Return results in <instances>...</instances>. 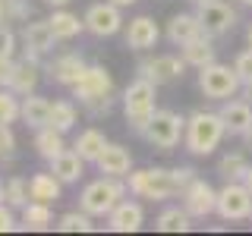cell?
Here are the masks:
<instances>
[{
    "instance_id": "47",
    "label": "cell",
    "mask_w": 252,
    "mask_h": 236,
    "mask_svg": "<svg viewBox=\"0 0 252 236\" xmlns=\"http://www.w3.org/2000/svg\"><path fill=\"white\" fill-rule=\"evenodd\" d=\"M236 3H243V6H252V0H236Z\"/></svg>"
},
{
    "instance_id": "31",
    "label": "cell",
    "mask_w": 252,
    "mask_h": 236,
    "mask_svg": "<svg viewBox=\"0 0 252 236\" xmlns=\"http://www.w3.org/2000/svg\"><path fill=\"white\" fill-rule=\"evenodd\" d=\"M57 230L60 233H92L94 224H92L89 211H66V214L57 220Z\"/></svg>"
},
{
    "instance_id": "28",
    "label": "cell",
    "mask_w": 252,
    "mask_h": 236,
    "mask_svg": "<svg viewBox=\"0 0 252 236\" xmlns=\"http://www.w3.org/2000/svg\"><path fill=\"white\" fill-rule=\"evenodd\" d=\"M192 227V214L186 208H164L155 220V230L161 233H186Z\"/></svg>"
},
{
    "instance_id": "10",
    "label": "cell",
    "mask_w": 252,
    "mask_h": 236,
    "mask_svg": "<svg viewBox=\"0 0 252 236\" xmlns=\"http://www.w3.org/2000/svg\"><path fill=\"white\" fill-rule=\"evenodd\" d=\"M123 6L110 3V0H104V3H92L89 10H85V31H92L94 38H110L117 35V31L123 29Z\"/></svg>"
},
{
    "instance_id": "9",
    "label": "cell",
    "mask_w": 252,
    "mask_h": 236,
    "mask_svg": "<svg viewBox=\"0 0 252 236\" xmlns=\"http://www.w3.org/2000/svg\"><path fill=\"white\" fill-rule=\"evenodd\" d=\"M252 211V192L243 179H230L218 192V214L224 220H246Z\"/></svg>"
},
{
    "instance_id": "30",
    "label": "cell",
    "mask_w": 252,
    "mask_h": 236,
    "mask_svg": "<svg viewBox=\"0 0 252 236\" xmlns=\"http://www.w3.org/2000/svg\"><path fill=\"white\" fill-rule=\"evenodd\" d=\"M76 120H79V114H76L73 101H54L51 104V123L47 126H54L57 132H69L76 126Z\"/></svg>"
},
{
    "instance_id": "42",
    "label": "cell",
    "mask_w": 252,
    "mask_h": 236,
    "mask_svg": "<svg viewBox=\"0 0 252 236\" xmlns=\"http://www.w3.org/2000/svg\"><path fill=\"white\" fill-rule=\"evenodd\" d=\"M243 183H246V189L252 192V164H249V170H246V177H243Z\"/></svg>"
},
{
    "instance_id": "15",
    "label": "cell",
    "mask_w": 252,
    "mask_h": 236,
    "mask_svg": "<svg viewBox=\"0 0 252 236\" xmlns=\"http://www.w3.org/2000/svg\"><path fill=\"white\" fill-rule=\"evenodd\" d=\"M158 38H161V29L152 16H136L126 26V47H132V51H152Z\"/></svg>"
},
{
    "instance_id": "36",
    "label": "cell",
    "mask_w": 252,
    "mask_h": 236,
    "mask_svg": "<svg viewBox=\"0 0 252 236\" xmlns=\"http://www.w3.org/2000/svg\"><path fill=\"white\" fill-rule=\"evenodd\" d=\"M233 69H236V76H240L243 85H252V47H249V51H243V54H236Z\"/></svg>"
},
{
    "instance_id": "38",
    "label": "cell",
    "mask_w": 252,
    "mask_h": 236,
    "mask_svg": "<svg viewBox=\"0 0 252 236\" xmlns=\"http://www.w3.org/2000/svg\"><path fill=\"white\" fill-rule=\"evenodd\" d=\"M16 51V35L6 22H0V57H13Z\"/></svg>"
},
{
    "instance_id": "3",
    "label": "cell",
    "mask_w": 252,
    "mask_h": 236,
    "mask_svg": "<svg viewBox=\"0 0 252 236\" xmlns=\"http://www.w3.org/2000/svg\"><path fill=\"white\" fill-rule=\"evenodd\" d=\"M227 136V126L220 120V114H208V110H199L186 120V132H183V145L189 154H211L220 145V139Z\"/></svg>"
},
{
    "instance_id": "27",
    "label": "cell",
    "mask_w": 252,
    "mask_h": 236,
    "mask_svg": "<svg viewBox=\"0 0 252 236\" xmlns=\"http://www.w3.org/2000/svg\"><path fill=\"white\" fill-rule=\"evenodd\" d=\"M54 214L47 202H35L32 199L26 208H22V230H51Z\"/></svg>"
},
{
    "instance_id": "25",
    "label": "cell",
    "mask_w": 252,
    "mask_h": 236,
    "mask_svg": "<svg viewBox=\"0 0 252 236\" xmlns=\"http://www.w3.org/2000/svg\"><path fill=\"white\" fill-rule=\"evenodd\" d=\"M22 120L32 129H41V126L51 123V101L38 98V94H26L22 98Z\"/></svg>"
},
{
    "instance_id": "2",
    "label": "cell",
    "mask_w": 252,
    "mask_h": 236,
    "mask_svg": "<svg viewBox=\"0 0 252 236\" xmlns=\"http://www.w3.org/2000/svg\"><path fill=\"white\" fill-rule=\"evenodd\" d=\"M73 98H79V104L92 117L107 114L114 107V79H110L104 66H89L82 73V79L73 85Z\"/></svg>"
},
{
    "instance_id": "8",
    "label": "cell",
    "mask_w": 252,
    "mask_h": 236,
    "mask_svg": "<svg viewBox=\"0 0 252 236\" xmlns=\"http://www.w3.org/2000/svg\"><path fill=\"white\" fill-rule=\"evenodd\" d=\"M199 19H202V29H205V35H211V38H220V35H227V31H233V26L240 22V16H236V10L230 3H224V0H199Z\"/></svg>"
},
{
    "instance_id": "39",
    "label": "cell",
    "mask_w": 252,
    "mask_h": 236,
    "mask_svg": "<svg viewBox=\"0 0 252 236\" xmlns=\"http://www.w3.org/2000/svg\"><path fill=\"white\" fill-rule=\"evenodd\" d=\"M13 73H16V60L13 57H0V88H10Z\"/></svg>"
},
{
    "instance_id": "40",
    "label": "cell",
    "mask_w": 252,
    "mask_h": 236,
    "mask_svg": "<svg viewBox=\"0 0 252 236\" xmlns=\"http://www.w3.org/2000/svg\"><path fill=\"white\" fill-rule=\"evenodd\" d=\"M16 230V217H13V208L6 202H0V233H10Z\"/></svg>"
},
{
    "instance_id": "35",
    "label": "cell",
    "mask_w": 252,
    "mask_h": 236,
    "mask_svg": "<svg viewBox=\"0 0 252 236\" xmlns=\"http://www.w3.org/2000/svg\"><path fill=\"white\" fill-rule=\"evenodd\" d=\"M32 13L29 0H3V22H29Z\"/></svg>"
},
{
    "instance_id": "22",
    "label": "cell",
    "mask_w": 252,
    "mask_h": 236,
    "mask_svg": "<svg viewBox=\"0 0 252 236\" xmlns=\"http://www.w3.org/2000/svg\"><path fill=\"white\" fill-rule=\"evenodd\" d=\"M51 31H54V38H57V41H73L76 35H82L85 31V19H79L76 13H69V10H54V16L51 19Z\"/></svg>"
},
{
    "instance_id": "19",
    "label": "cell",
    "mask_w": 252,
    "mask_h": 236,
    "mask_svg": "<svg viewBox=\"0 0 252 236\" xmlns=\"http://www.w3.org/2000/svg\"><path fill=\"white\" fill-rule=\"evenodd\" d=\"M205 35V29H202V19H199V13H177L173 19L167 22V38L177 47H183L189 44L192 38H199Z\"/></svg>"
},
{
    "instance_id": "48",
    "label": "cell",
    "mask_w": 252,
    "mask_h": 236,
    "mask_svg": "<svg viewBox=\"0 0 252 236\" xmlns=\"http://www.w3.org/2000/svg\"><path fill=\"white\" fill-rule=\"evenodd\" d=\"M0 22H3V0H0Z\"/></svg>"
},
{
    "instance_id": "1",
    "label": "cell",
    "mask_w": 252,
    "mask_h": 236,
    "mask_svg": "<svg viewBox=\"0 0 252 236\" xmlns=\"http://www.w3.org/2000/svg\"><path fill=\"white\" fill-rule=\"evenodd\" d=\"M195 179L192 167H177V170H164V167H148V170H132L129 173V192L148 202H167L173 195H180L183 189Z\"/></svg>"
},
{
    "instance_id": "43",
    "label": "cell",
    "mask_w": 252,
    "mask_h": 236,
    "mask_svg": "<svg viewBox=\"0 0 252 236\" xmlns=\"http://www.w3.org/2000/svg\"><path fill=\"white\" fill-rule=\"evenodd\" d=\"M110 3H117V6H132L136 0H110Z\"/></svg>"
},
{
    "instance_id": "33",
    "label": "cell",
    "mask_w": 252,
    "mask_h": 236,
    "mask_svg": "<svg viewBox=\"0 0 252 236\" xmlns=\"http://www.w3.org/2000/svg\"><path fill=\"white\" fill-rule=\"evenodd\" d=\"M22 120V101L13 88H0V123Z\"/></svg>"
},
{
    "instance_id": "37",
    "label": "cell",
    "mask_w": 252,
    "mask_h": 236,
    "mask_svg": "<svg viewBox=\"0 0 252 236\" xmlns=\"http://www.w3.org/2000/svg\"><path fill=\"white\" fill-rule=\"evenodd\" d=\"M13 151H16V136L10 123H0V161H10Z\"/></svg>"
},
{
    "instance_id": "50",
    "label": "cell",
    "mask_w": 252,
    "mask_h": 236,
    "mask_svg": "<svg viewBox=\"0 0 252 236\" xmlns=\"http://www.w3.org/2000/svg\"><path fill=\"white\" fill-rule=\"evenodd\" d=\"M249 220H252V211H249Z\"/></svg>"
},
{
    "instance_id": "41",
    "label": "cell",
    "mask_w": 252,
    "mask_h": 236,
    "mask_svg": "<svg viewBox=\"0 0 252 236\" xmlns=\"http://www.w3.org/2000/svg\"><path fill=\"white\" fill-rule=\"evenodd\" d=\"M44 3H47V6H54V10H60V6H66L69 0H44Z\"/></svg>"
},
{
    "instance_id": "16",
    "label": "cell",
    "mask_w": 252,
    "mask_h": 236,
    "mask_svg": "<svg viewBox=\"0 0 252 236\" xmlns=\"http://www.w3.org/2000/svg\"><path fill=\"white\" fill-rule=\"evenodd\" d=\"M85 69H89V63L79 57V54H63V57H57L54 63H47L44 73L51 76L57 85H66V88H73L79 79H82Z\"/></svg>"
},
{
    "instance_id": "17",
    "label": "cell",
    "mask_w": 252,
    "mask_h": 236,
    "mask_svg": "<svg viewBox=\"0 0 252 236\" xmlns=\"http://www.w3.org/2000/svg\"><path fill=\"white\" fill-rule=\"evenodd\" d=\"M142 220H145V211H142V205L123 199V202L107 214V227H110L114 233H136L139 227H142Z\"/></svg>"
},
{
    "instance_id": "45",
    "label": "cell",
    "mask_w": 252,
    "mask_h": 236,
    "mask_svg": "<svg viewBox=\"0 0 252 236\" xmlns=\"http://www.w3.org/2000/svg\"><path fill=\"white\" fill-rule=\"evenodd\" d=\"M246 88V101H252V85H243Z\"/></svg>"
},
{
    "instance_id": "26",
    "label": "cell",
    "mask_w": 252,
    "mask_h": 236,
    "mask_svg": "<svg viewBox=\"0 0 252 236\" xmlns=\"http://www.w3.org/2000/svg\"><path fill=\"white\" fill-rule=\"evenodd\" d=\"M35 151L44 157V161H54L57 154L66 151V145H63V132H57L54 126H41V129H35Z\"/></svg>"
},
{
    "instance_id": "11",
    "label": "cell",
    "mask_w": 252,
    "mask_h": 236,
    "mask_svg": "<svg viewBox=\"0 0 252 236\" xmlns=\"http://www.w3.org/2000/svg\"><path fill=\"white\" fill-rule=\"evenodd\" d=\"M186 66H189V63L183 60V54H180V57H173V54H161V57L142 60L139 63V76H145L148 82H155V85H167V82H173V79L183 76Z\"/></svg>"
},
{
    "instance_id": "21",
    "label": "cell",
    "mask_w": 252,
    "mask_h": 236,
    "mask_svg": "<svg viewBox=\"0 0 252 236\" xmlns=\"http://www.w3.org/2000/svg\"><path fill=\"white\" fill-rule=\"evenodd\" d=\"M38 82H41V66H38V60H22L16 63V73H13V82L10 88L19 94V98H26V94H35Z\"/></svg>"
},
{
    "instance_id": "14",
    "label": "cell",
    "mask_w": 252,
    "mask_h": 236,
    "mask_svg": "<svg viewBox=\"0 0 252 236\" xmlns=\"http://www.w3.org/2000/svg\"><path fill=\"white\" fill-rule=\"evenodd\" d=\"M54 41H57V38H54L47 19H35V22H26V26H22V44H26L29 60H38L41 54H47L54 47Z\"/></svg>"
},
{
    "instance_id": "44",
    "label": "cell",
    "mask_w": 252,
    "mask_h": 236,
    "mask_svg": "<svg viewBox=\"0 0 252 236\" xmlns=\"http://www.w3.org/2000/svg\"><path fill=\"white\" fill-rule=\"evenodd\" d=\"M0 202H6V186L0 183Z\"/></svg>"
},
{
    "instance_id": "32",
    "label": "cell",
    "mask_w": 252,
    "mask_h": 236,
    "mask_svg": "<svg viewBox=\"0 0 252 236\" xmlns=\"http://www.w3.org/2000/svg\"><path fill=\"white\" fill-rule=\"evenodd\" d=\"M246 170H249V161H246L240 151L224 154V157L218 161V173L227 179V183H230V179H243V177H246Z\"/></svg>"
},
{
    "instance_id": "51",
    "label": "cell",
    "mask_w": 252,
    "mask_h": 236,
    "mask_svg": "<svg viewBox=\"0 0 252 236\" xmlns=\"http://www.w3.org/2000/svg\"><path fill=\"white\" fill-rule=\"evenodd\" d=\"M249 142H252V132H249Z\"/></svg>"
},
{
    "instance_id": "5",
    "label": "cell",
    "mask_w": 252,
    "mask_h": 236,
    "mask_svg": "<svg viewBox=\"0 0 252 236\" xmlns=\"http://www.w3.org/2000/svg\"><path fill=\"white\" fill-rule=\"evenodd\" d=\"M123 195H126V186L120 183V177H101V179H94V183H89L82 189L79 208L89 211L92 217H107L123 202Z\"/></svg>"
},
{
    "instance_id": "20",
    "label": "cell",
    "mask_w": 252,
    "mask_h": 236,
    "mask_svg": "<svg viewBox=\"0 0 252 236\" xmlns=\"http://www.w3.org/2000/svg\"><path fill=\"white\" fill-rule=\"evenodd\" d=\"M51 164V173L60 179L63 186H73V183H79L82 179V170H85V161H82V154L76 151H63V154H57L54 161H47Z\"/></svg>"
},
{
    "instance_id": "34",
    "label": "cell",
    "mask_w": 252,
    "mask_h": 236,
    "mask_svg": "<svg viewBox=\"0 0 252 236\" xmlns=\"http://www.w3.org/2000/svg\"><path fill=\"white\" fill-rule=\"evenodd\" d=\"M29 199H32V192H29V179L13 177L10 183H6V205H10V208H26Z\"/></svg>"
},
{
    "instance_id": "6",
    "label": "cell",
    "mask_w": 252,
    "mask_h": 236,
    "mask_svg": "<svg viewBox=\"0 0 252 236\" xmlns=\"http://www.w3.org/2000/svg\"><path fill=\"white\" fill-rule=\"evenodd\" d=\"M199 88L205 98L211 101H230L236 91L243 88L240 76H236L233 66H224V63H208V66L199 69Z\"/></svg>"
},
{
    "instance_id": "4",
    "label": "cell",
    "mask_w": 252,
    "mask_h": 236,
    "mask_svg": "<svg viewBox=\"0 0 252 236\" xmlns=\"http://www.w3.org/2000/svg\"><path fill=\"white\" fill-rule=\"evenodd\" d=\"M155 82H148L145 76H139L136 82H129V88L123 91V114H126V123L132 126V132L145 136L148 123L155 117Z\"/></svg>"
},
{
    "instance_id": "46",
    "label": "cell",
    "mask_w": 252,
    "mask_h": 236,
    "mask_svg": "<svg viewBox=\"0 0 252 236\" xmlns=\"http://www.w3.org/2000/svg\"><path fill=\"white\" fill-rule=\"evenodd\" d=\"M246 38H249V47H252V22H249V31H246Z\"/></svg>"
},
{
    "instance_id": "49",
    "label": "cell",
    "mask_w": 252,
    "mask_h": 236,
    "mask_svg": "<svg viewBox=\"0 0 252 236\" xmlns=\"http://www.w3.org/2000/svg\"><path fill=\"white\" fill-rule=\"evenodd\" d=\"M189 3H199V0H189Z\"/></svg>"
},
{
    "instance_id": "12",
    "label": "cell",
    "mask_w": 252,
    "mask_h": 236,
    "mask_svg": "<svg viewBox=\"0 0 252 236\" xmlns=\"http://www.w3.org/2000/svg\"><path fill=\"white\" fill-rule=\"evenodd\" d=\"M180 199H183V208L192 217H208V214H215V211H218V192L205 183V179H199V177H195L192 183L180 192Z\"/></svg>"
},
{
    "instance_id": "23",
    "label": "cell",
    "mask_w": 252,
    "mask_h": 236,
    "mask_svg": "<svg viewBox=\"0 0 252 236\" xmlns=\"http://www.w3.org/2000/svg\"><path fill=\"white\" fill-rule=\"evenodd\" d=\"M180 54H183V60L189 63V66H195V69H202V66H208V63H215V44H211V35L192 38L189 44L180 47Z\"/></svg>"
},
{
    "instance_id": "29",
    "label": "cell",
    "mask_w": 252,
    "mask_h": 236,
    "mask_svg": "<svg viewBox=\"0 0 252 236\" xmlns=\"http://www.w3.org/2000/svg\"><path fill=\"white\" fill-rule=\"evenodd\" d=\"M73 148H76L79 154H82V161H85V164H94V161L101 157V151L107 148V139H104V132H101V129H85L82 136L76 139V145H73Z\"/></svg>"
},
{
    "instance_id": "13",
    "label": "cell",
    "mask_w": 252,
    "mask_h": 236,
    "mask_svg": "<svg viewBox=\"0 0 252 236\" xmlns=\"http://www.w3.org/2000/svg\"><path fill=\"white\" fill-rule=\"evenodd\" d=\"M230 136H249L252 132V101L246 98H230L218 110Z\"/></svg>"
},
{
    "instance_id": "7",
    "label": "cell",
    "mask_w": 252,
    "mask_h": 236,
    "mask_svg": "<svg viewBox=\"0 0 252 236\" xmlns=\"http://www.w3.org/2000/svg\"><path fill=\"white\" fill-rule=\"evenodd\" d=\"M183 132H186V120L180 114H173V110H155L152 123L145 129V139L152 142L158 151H173L180 145V139H183Z\"/></svg>"
},
{
    "instance_id": "18",
    "label": "cell",
    "mask_w": 252,
    "mask_h": 236,
    "mask_svg": "<svg viewBox=\"0 0 252 236\" xmlns=\"http://www.w3.org/2000/svg\"><path fill=\"white\" fill-rule=\"evenodd\" d=\"M98 173H104V177H129L132 173V154L126 151L123 145H114V142H107V148L101 151L98 161Z\"/></svg>"
},
{
    "instance_id": "24",
    "label": "cell",
    "mask_w": 252,
    "mask_h": 236,
    "mask_svg": "<svg viewBox=\"0 0 252 236\" xmlns=\"http://www.w3.org/2000/svg\"><path fill=\"white\" fill-rule=\"evenodd\" d=\"M29 192L35 202H60V192H63V183L54 173H35V177L29 179Z\"/></svg>"
}]
</instances>
